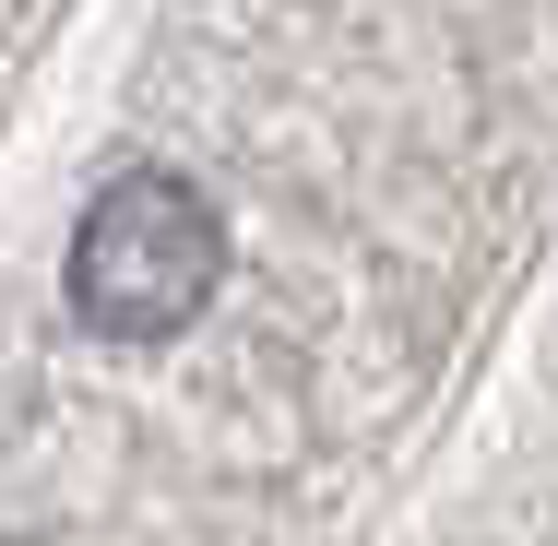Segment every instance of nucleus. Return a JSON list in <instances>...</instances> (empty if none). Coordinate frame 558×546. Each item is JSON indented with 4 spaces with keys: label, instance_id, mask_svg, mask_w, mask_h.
<instances>
[{
    "label": "nucleus",
    "instance_id": "nucleus-1",
    "mask_svg": "<svg viewBox=\"0 0 558 546\" xmlns=\"http://www.w3.org/2000/svg\"><path fill=\"white\" fill-rule=\"evenodd\" d=\"M226 286V215L179 167H131L108 179L72 226V321L108 344H167L215 310Z\"/></svg>",
    "mask_w": 558,
    "mask_h": 546
}]
</instances>
